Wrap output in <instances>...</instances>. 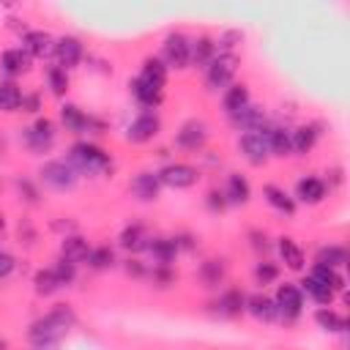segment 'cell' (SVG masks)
<instances>
[{"mask_svg":"<svg viewBox=\"0 0 350 350\" xmlns=\"http://www.w3.org/2000/svg\"><path fill=\"white\" fill-rule=\"evenodd\" d=\"M74 312L68 309V306H55L49 314H44V317H38L33 325H30V331H27V336H30V342L33 345H57L63 336H66V331L74 325Z\"/></svg>","mask_w":350,"mask_h":350,"instance_id":"obj_1","label":"cell"},{"mask_svg":"<svg viewBox=\"0 0 350 350\" xmlns=\"http://www.w3.org/2000/svg\"><path fill=\"white\" fill-rule=\"evenodd\" d=\"M68 164L77 170V172H88V175H96L101 170L109 167V153H104L101 148L90 145V142H77L68 153Z\"/></svg>","mask_w":350,"mask_h":350,"instance_id":"obj_2","label":"cell"},{"mask_svg":"<svg viewBox=\"0 0 350 350\" xmlns=\"http://www.w3.org/2000/svg\"><path fill=\"white\" fill-rule=\"evenodd\" d=\"M41 180L57 191L71 189L77 183V170L68 164V159H52L41 167Z\"/></svg>","mask_w":350,"mask_h":350,"instance_id":"obj_3","label":"cell"},{"mask_svg":"<svg viewBox=\"0 0 350 350\" xmlns=\"http://www.w3.org/2000/svg\"><path fill=\"white\" fill-rule=\"evenodd\" d=\"M241 150H243V156H246L252 164H262V161L271 156L268 131H265V129H260V131H243V134H241Z\"/></svg>","mask_w":350,"mask_h":350,"instance_id":"obj_4","label":"cell"},{"mask_svg":"<svg viewBox=\"0 0 350 350\" xmlns=\"http://www.w3.org/2000/svg\"><path fill=\"white\" fill-rule=\"evenodd\" d=\"M235 66H238L235 55H230V52L216 55V57L211 60V66H208V85H211L213 90L227 88L230 79H232V74H235Z\"/></svg>","mask_w":350,"mask_h":350,"instance_id":"obj_5","label":"cell"},{"mask_svg":"<svg viewBox=\"0 0 350 350\" xmlns=\"http://www.w3.org/2000/svg\"><path fill=\"white\" fill-rule=\"evenodd\" d=\"M25 142H27V148L36 150V153L49 150L52 142H55V123L46 120V118H38L30 129H25Z\"/></svg>","mask_w":350,"mask_h":350,"instance_id":"obj_6","label":"cell"},{"mask_svg":"<svg viewBox=\"0 0 350 350\" xmlns=\"http://www.w3.org/2000/svg\"><path fill=\"white\" fill-rule=\"evenodd\" d=\"M159 178H161V183H167L172 189H189V186L197 183V170L191 164H180L178 161V164H167L159 172Z\"/></svg>","mask_w":350,"mask_h":350,"instance_id":"obj_7","label":"cell"},{"mask_svg":"<svg viewBox=\"0 0 350 350\" xmlns=\"http://www.w3.org/2000/svg\"><path fill=\"white\" fill-rule=\"evenodd\" d=\"M164 60H167V66L186 68L189 66V38L180 33H170L164 38Z\"/></svg>","mask_w":350,"mask_h":350,"instance_id":"obj_8","label":"cell"},{"mask_svg":"<svg viewBox=\"0 0 350 350\" xmlns=\"http://www.w3.org/2000/svg\"><path fill=\"white\" fill-rule=\"evenodd\" d=\"M276 312L284 314V317H298L301 314V306H304V298H301V290L295 284H282L276 290Z\"/></svg>","mask_w":350,"mask_h":350,"instance_id":"obj_9","label":"cell"},{"mask_svg":"<svg viewBox=\"0 0 350 350\" xmlns=\"http://www.w3.org/2000/svg\"><path fill=\"white\" fill-rule=\"evenodd\" d=\"M159 118L153 115V112H142L131 126H129V131H126V137L131 139V142H148V139H153L156 134H159Z\"/></svg>","mask_w":350,"mask_h":350,"instance_id":"obj_10","label":"cell"},{"mask_svg":"<svg viewBox=\"0 0 350 350\" xmlns=\"http://www.w3.org/2000/svg\"><path fill=\"white\" fill-rule=\"evenodd\" d=\"M205 137H208V131H205V126H202L200 120H186V123L180 126L175 142H178L180 148H186V150H197V148L205 145Z\"/></svg>","mask_w":350,"mask_h":350,"instance_id":"obj_11","label":"cell"},{"mask_svg":"<svg viewBox=\"0 0 350 350\" xmlns=\"http://www.w3.org/2000/svg\"><path fill=\"white\" fill-rule=\"evenodd\" d=\"M55 52H57V60H60V68H71V66H77L79 60H82V44H79V38H74V36H66V38H60L57 44H55Z\"/></svg>","mask_w":350,"mask_h":350,"instance_id":"obj_12","label":"cell"},{"mask_svg":"<svg viewBox=\"0 0 350 350\" xmlns=\"http://www.w3.org/2000/svg\"><path fill=\"white\" fill-rule=\"evenodd\" d=\"M159 186H161V178L156 172H137L134 180H131V191L139 200H145V202H150V200L159 197Z\"/></svg>","mask_w":350,"mask_h":350,"instance_id":"obj_13","label":"cell"},{"mask_svg":"<svg viewBox=\"0 0 350 350\" xmlns=\"http://www.w3.org/2000/svg\"><path fill=\"white\" fill-rule=\"evenodd\" d=\"M90 254V243L82 238V235H66L63 243H60V257L68 260V262H85Z\"/></svg>","mask_w":350,"mask_h":350,"instance_id":"obj_14","label":"cell"},{"mask_svg":"<svg viewBox=\"0 0 350 350\" xmlns=\"http://www.w3.org/2000/svg\"><path fill=\"white\" fill-rule=\"evenodd\" d=\"M213 57H216V44H213L211 38L202 36V38H197V41H189V63L208 68Z\"/></svg>","mask_w":350,"mask_h":350,"instance_id":"obj_15","label":"cell"},{"mask_svg":"<svg viewBox=\"0 0 350 350\" xmlns=\"http://www.w3.org/2000/svg\"><path fill=\"white\" fill-rule=\"evenodd\" d=\"M232 118V123L238 126V129H243V131H260V129H265V115H262V109L260 107H252V104H246L241 112H235V115H230Z\"/></svg>","mask_w":350,"mask_h":350,"instance_id":"obj_16","label":"cell"},{"mask_svg":"<svg viewBox=\"0 0 350 350\" xmlns=\"http://www.w3.org/2000/svg\"><path fill=\"white\" fill-rule=\"evenodd\" d=\"M150 241L153 238L148 235V230L142 224H131V227H126L120 232V246L129 249V252H145L150 246Z\"/></svg>","mask_w":350,"mask_h":350,"instance_id":"obj_17","label":"cell"},{"mask_svg":"<svg viewBox=\"0 0 350 350\" xmlns=\"http://www.w3.org/2000/svg\"><path fill=\"white\" fill-rule=\"evenodd\" d=\"M295 194H298L301 202L314 205V202H320L325 197V183L320 178H301L298 186H295Z\"/></svg>","mask_w":350,"mask_h":350,"instance_id":"obj_18","label":"cell"},{"mask_svg":"<svg viewBox=\"0 0 350 350\" xmlns=\"http://www.w3.org/2000/svg\"><path fill=\"white\" fill-rule=\"evenodd\" d=\"M0 66L5 74H22L30 68V55L25 49H5L0 55Z\"/></svg>","mask_w":350,"mask_h":350,"instance_id":"obj_19","label":"cell"},{"mask_svg":"<svg viewBox=\"0 0 350 350\" xmlns=\"http://www.w3.org/2000/svg\"><path fill=\"white\" fill-rule=\"evenodd\" d=\"M139 79H142V82H148L150 88L161 90V88H164V82H167V66H164L161 60H156V57H148V60H145V66H142Z\"/></svg>","mask_w":350,"mask_h":350,"instance_id":"obj_20","label":"cell"},{"mask_svg":"<svg viewBox=\"0 0 350 350\" xmlns=\"http://www.w3.org/2000/svg\"><path fill=\"white\" fill-rule=\"evenodd\" d=\"M148 252L153 254V262L156 265H170L175 260V252H178V241H170V238H153Z\"/></svg>","mask_w":350,"mask_h":350,"instance_id":"obj_21","label":"cell"},{"mask_svg":"<svg viewBox=\"0 0 350 350\" xmlns=\"http://www.w3.org/2000/svg\"><path fill=\"white\" fill-rule=\"evenodd\" d=\"M49 44H52V38H49L44 30H30V33H25L22 49H25L30 57H44V55L49 52Z\"/></svg>","mask_w":350,"mask_h":350,"instance_id":"obj_22","label":"cell"},{"mask_svg":"<svg viewBox=\"0 0 350 350\" xmlns=\"http://www.w3.org/2000/svg\"><path fill=\"white\" fill-rule=\"evenodd\" d=\"M246 309H249L257 320H265V323H271V320H276V317H279L276 304H273L271 298H265V295H252V298L246 301Z\"/></svg>","mask_w":350,"mask_h":350,"instance_id":"obj_23","label":"cell"},{"mask_svg":"<svg viewBox=\"0 0 350 350\" xmlns=\"http://www.w3.org/2000/svg\"><path fill=\"white\" fill-rule=\"evenodd\" d=\"M216 306H219L221 314L235 317V314H241V312L246 309V298H243L241 290H227V293L219 295V304H216Z\"/></svg>","mask_w":350,"mask_h":350,"instance_id":"obj_24","label":"cell"},{"mask_svg":"<svg viewBox=\"0 0 350 350\" xmlns=\"http://www.w3.org/2000/svg\"><path fill=\"white\" fill-rule=\"evenodd\" d=\"M221 104H224L227 115H235V112H241V109L249 104V90H246L243 85H232V88H227V90H224Z\"/></svg>","mask_w":350,"mask_h":350,"instance_id":"obj_25","label":"cell"},{"mask_svg":"<svg viewBox=\"0 0 350 350\" xmlns=\"http://www.w3.org/2000/svg\"><path fill=\"white\" fill-rule=\"evenodd\" d=\"M262 194H265V200L276 208V211H282V213H293L295 211V202H293V197L284 191V189H279V186H273V183H268L265 189H262Z\"/></svg>","mask_w":350,"mask_h":350,"instance_id":"obj_26","label":"cell"},{"mask_svg":"<svg viewBox=\"0 0 350 350\" xmlns=\"http://www.w3.org/2000/svg\"><path fill=\"white\" fill-rule=\"evenodd\" d=\"M88 115L79 109V107H74V104H66L63 109H60V123L68 129V131H85L88 129Z\"/></svg>","mask_w":350,"mask_h":350,"instance_id":"obj_27","label":"cell"},{"mask_svg":"<svg viewBox=\"0 0 350 350\" xmlns=\"http://www.w3.org/2000/svg\"><path fill=\"white\" fill-rule=\"evenodd\" d=\"M265 131H268V148H271L273 156H287V153H293V148H290V131H287V129L273 126V129H265Z\"/></svg>","mask_w":350,"mask_h":350,"instance_id":"obj_28","label":"cell"},{"mask_svg":"<svg viewBox=\"0 0 350 350\" xmlns=\"http://www.w3.org/2000/svg\"><path fill=\"white\" fill-rule=\"evenodd\" d=\"M279 254L287 262V268H293V271L304 268V252L298 249V243L293 238H279Z\"/></svg>","mask_w":350,"mask_h":350,"instance_id":"obj_29","label":"cell"},{"mask_svg":"<svg viewBox=\"0 0 350 350\" xmlns=\"http://www.w3.org/2000/svg\"><path fill=\"white\" fill-rule=\"evenodd\" d=\"M131 93H134V98H137L142 107H156V104L161 101V90L150 88V85H148V82H142L139 77L131 82Z\"/></svg>","mask_w":350,"mask_h":350,"instance_id":"obj_30","label":"cell"},{"mask_svg":"<svg viewBox=\"0 0 350 350\" xmlns=\"http://www.w3.org/2000/svg\"><path fill=\"white\" fill-rule=\"evenodd\" d=\"M314 139H317V131H314L312 126H301V129L290 131V148H293L295 153H306V150H312Z\"/></svg>","mask_w":350,"mask_h":350,"instance_id":"obj_31","label":"cell"},{"mask_svg":"<svg viewBox=\"0 0 350 350\" xmlns=\"http://www.w3.org/2000/svg\"><path fill=\"white\" fill-rule=\"evenodd\" d=\"M249 183H246V178L243 175H230L227 178V191H224V197L230 200V202H246L249 200Z\"/></svg>","mask_w":350,"mask_h":350,"instance_id":"obj_32","label":"cell"},{"mask_svg":"<svg viewBox=\"0 0 350 350\" xmlns=\"http://www.w3.org/2000/svg\"><path fill=\"white\" fill-rule=\"evenodd\" d=\"M16 107H22V90L14 82H0V109L14 112Z\"/></svg>","mask_w":350,"mask_h":350,"instance_id":"obj_33","label":"cell"},{"mask_svg":"<svg viewBox=\"0 0 350 350\" xmlns=\"http://www.w3.org/2000/svg\"><path fill=\"white\" fill-rule=\"evenodd\" d=\"M347 262V252L342 249V246H323L320 252H317V265H328V268H339V265H345Z\"/></svg>","mask_w":350,"mask_h":350,"instance_id":"obj_34","label":"cell"},{"mask_svg":"<svg viewBox=\"0 0 350 350\" xmlns=\"http://www.w3.org/2000/svg\"><path fill=\"white\" fill-rule=\"evenodd\" d=\"M309 276H314L317 282H323V284H325V287H331L334 293L345 287V284H342V276H339L334 268H328V265H317V262H314V268H312V273H309Z\"/></svg>","mask_w":350,"mask_h":350,"instance_id":"obj_35","label":"cell"},{"mask_svg":"<svg viewBox=\"0 0 350 350\" xmlns=\"http://www.w3.org/2000/svg\"><path fill=\"white\" fill-rule=\"evenodd\" d=\"M301 284H304V290H306L317 304H328V301L334 298V290H331V287H325L323 282H317L314 276H306Z\"/></svg>","mask_w":350,"mask_h":350,"instance_id":"obj_36","label":"cell"},{"mask_svg":"<svg viewBox=\"0 0 350 350\" xmlns=\"http://www.w3.org/2000/svg\"><path fill=\"white\" fill-rule=\"evenodd\" d=\"M314 320H317L325 331H345V328H347V320H345L342 314H336L334 309H317Z\"/></svg>","mask_w":350,"mask_h":350,"instance_id":"obj_37","label":"cell"},{"mask_svg":"<svg viewBox=\"0 0 350 350\" xmlns=\"http://www.w3.org/2000/svg\"><path fill=\"white\" fill-rule=\"evenodd\" d=\"M46 82H49V88H52L55 96H63V93L68 90V74H66V68L49 66V68H46Z\"/></svg>","mask_w":350,"mask_h":350,"instance_id":"obj_38","label":"cell"},{"mask_svg":"<svg viewBox=\"0 0 350 350\" xmlns=\"http://www.w3.org/2000/svg\"><path fill=\"white\" fill-rule=\"evenodd\" d=\"M33 284H36V290L41 293V295H49V293H55L60 284H57V276H55V271L52 268H44V271H38L36 273V279H33Z\"/></svg>","mask_w":350,"mask_h":350,"instance_id":"obj_39","label":"cell"},{"mask_svg":"<svg viewBox=\"0 0 350 350\" xmlns=\"http://www.w3.org/2000/svg\"><path fill=\"white\" fill-rule=\"evenodd\" d=\"M88 262H90V268L101 271V268H109V265L115 262V254H112V249H109V246H98V249H90Z\"/></svg>","mask_w":350,"mask_h":350,"instance_id":"obj_40","label":"cell"},{"mask_svg":"<svg viewBox=\"0 0 350 350\" xmlns=\"http://www.w3.org/2000/svg\"><path fill=\"white\" fill-rule=\"evenodd\" d=\"M200 276H202L205 284H219L221 276H224V265H221L219 260H205V262L200 265Z\"/></svg>","mask_w":350,"mask_h":350,"instance_id":"obj_41","label":"cell"},{"mask_svg":"<svg viewBox=\"0 0 350 350\" xmlns=\"http://www.w3.org/2000/svg\"><path fill=\"white\" fill-rule=\"evenodd\" d=\"M52 271H55V276H57V284H60V287H63V284H71V282L77 279V265H74V262H68V260H63V257L57 260V265H55Z\"/></svg>","mask_w":350,"mask_h":350,"instance_id":"obj_42","label":"cell"},{"mask_svg":"<svg viewBox=\"0 0 350 350\" xmlns=\"http://www.w3.org/2000/svg\"><path fill=\"white\" fill-rule=\"evenodd\" d=\"M254 276H257L262 284H268V282H273V279L279 276V268H276L273 262H260L257 271H254Z\"/></svg>","mask_w":350,"mask_h":350,"instance_id":"obj_43","label":"cell"},{"mask_svg":"<svg viewBox=\"0 0 350 350\" xmlns=\"http://www.w3.org/2000/svg\"><path fill=\"white\" fill-rule=\"evenodd\" d=\"M16 268V260L8 254V252H0V279H8Z\"/></svg>","mask_w":350,"mask_h":350,"instance_id":"obj_44","label":"cell"},{"mask_svg":"<svg viewBox=\"0 0 350 350\" xmlns=\"http://www.w3.org/2000/svg\"><path fill=\"white\" fill-rule=\"evenodd\" d=\"M208 205H211L213 211H221V208L227 205V200H224V191H211V194H208Z\"/></svg>","mask_w":350,"mask_h":350,"instance_id":"obj_45","label":"cell"},{"mask_svg":"<svg viewBox=\"0 0 350 350\" xmlns=\"http://www.w3.org/2000/svg\"><path fill=\"white\" fill-rule=\"evenodd\" d=\"M16 186H19V191H25V200H27V202H36V200H38V194H36V189L30 186V180H19Z\"/></svg>","mask_w":350,"mask_h":350,"instance_id":"obj_46","label":"cell"},{"mask_svg":"<svg viewBox=\"0 0 350 350\" xmlns=\"http://www.w3.org/2000/svg\"><path fill=\"white\" fill-rule=\"evenodd\" d=\"M33 350H57V345H33Z\"/></svg>","mask_w":350,"mask_h":350,"instance_id":"obj_47","label":"cell"},{"mask_svg":"<svg viewBox=\"0 0 350 350\" xmlns=\"http://www.w3.org/2000/svg\"><path fill=\"white\" fill-rule=\"evenodd\" d=\"M0 350H8V345H5V342H3V339H0Z\"/></svg>","mask_w":350,"mask_h":350,"instance_id":"obj_48","label":"cell"}]
</instances>
